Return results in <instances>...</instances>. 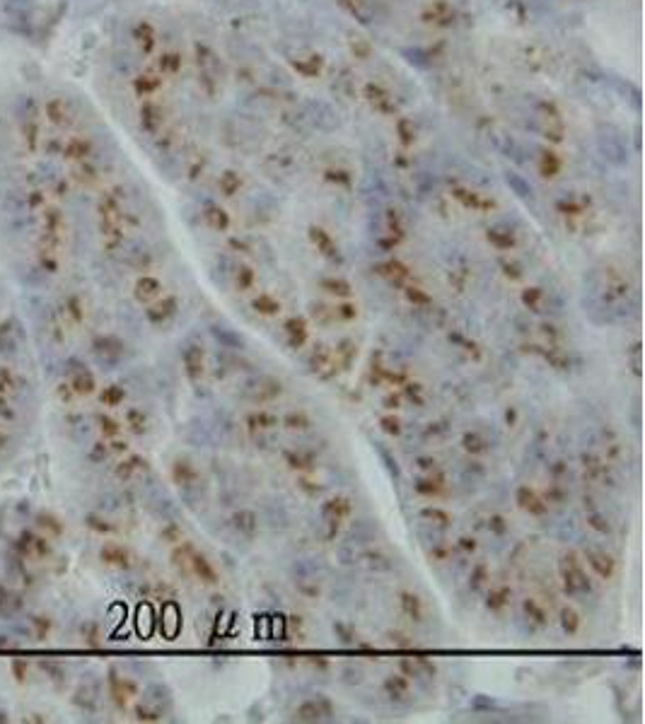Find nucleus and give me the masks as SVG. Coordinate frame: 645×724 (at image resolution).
<instances>
[{"instance_id": "obj_1", "label": "nucleus", "mask_w": 645, "mask_h": 724, "mask_svg": "<svg viewBox=\"0 0 645 724\" xmlns=\"http://www.w3.org/2000/svg\"><path fill=\"white\" fill-rule=\"evenodd\" d=\"M34 421V391L22 367L0 362V461L10 459Z\"/></svg>"}, {"instance_id": "obj_2", "label": "nucleus", "mask_w": 645, "mask_h": 724, "mask_svg": "<svg viewBox=\"0 0 645 724\" xmlns=\"http://www.w3.org/2000/svg\"><path fill=\"white\" fill-rule=\"evenodd\" d=\"M87 324V304L80 294H63L49 314V336L56 346H68Z\"/></svg>"}, {"instance_id": "obj_3", "label": "nucleus", "mask_w": 645, "mask_h": 724, "mask_svg": "<svg viewBox=\"0 0 645 724\" xmlns=\"http://www.w3.org/2000/svg\"><path fill=\"white\" fill-rule=\"evenodd\" d=\"M94 394H97V379H94V374L87 369V364L73 360L63 369L61 379H58L56 398L63 406L71 408L78 401H83V398L94 396Z\"/></svg>"}, {"instance_id": "obj_4", "label": "nucleus", "mask_w": 645, "mask_h": 724, "mask_svg": "<svg viewBox=\"0 0 645 724\" xmlns=\"http://www.w3.org/2000/svg\"><path fill=\"white\" fill-rule=\"evenodd\" d=\"M196 66H198V85L206 89V94L215 97L220 89V63L211 48L196 46Z\"/></svg>"}, {"instance_id": "obj_5", "label": "nucleus", "mask_w": 645, "mask_h": 724, "mask_svg": "<svg viewBox=\"0 0 645 724\" xmlns=\"http://www.w3.org/2000/svg\"><path fill=\"white\" fill-rule=\"evenodd\" d=\"M534 118H537V131L542 133L547 141H551V143L563 141V118L551 104H539Z\"/></svg>"}, {"instance_id": "obj_6", "label": "nucleus", "mask_w": 645, "mask_h": 724, "mask_svg": "<svg viewBox=\"0 0 645 724\" xmlns=\"http://www.w3.org/2000/svg\"><path fill=\"white\" fill-rule=\"evenodd\" d=\"M363 97L368 99V104L382 116H394L397 114V102H394L392 92L387 87H382L379 82H368L363 89Z\"/></svg>"}, {"instance_id": "obj_7", "label": "nucleus", "mask_w": 645, "mask_h": 724, "mask_svg": "<svg viewBox=\"0 0 645 724\" xmlns=\"http://www.w3.org/2000/svg\"><path fill=\"white\" fill-rule=\"evenodd\" d=\"M421 19L426 24H433V27H449L454 22V8L447 0H433L430 5H426Z\"/></svg>"}, {"instance_id": "obj_8", "label": "nucleus", "mask_w": 645, "mask_h": 724, "mask_svg": "<svg viewBox=\"0 0 645 724\" xmlns=\"http://www.w3.org/2000/svg\"><path fill=\"white\" fill-rule=\"evenodd\" d=\"M164 121H167V116H164V109L160 107L157 102H145L143 109H141V123L143 128L148 133H160L164 128Z\"/></svg>"}, {"instance_id": "obj_9", "label": "nucleus", "mask_w": 645, "mask_h": 724, "mask_svg": "<svg viewBox=\"0 0 645 724\" xmlns=\"http://www.w3.org/2000/svg\"><path fill=\"white\" fill-rule=\"evenodd\" d=\"M133 294H136V299H138V302L150 304V302H153V299H157L160 294H162V283H160L157 278H153V276H148V273H145V276L138 278V283H136V290H133Z\"/></svg>"}, {"instance_id": "obj_10", "label": "nucleus", "mask_w": 645, "mask_h": 724, "mask_svg": "<svg viewBox=\"0 0 645 724\" xmlns=\"http://www.w3.org/2000/svg\"><path fill=\"white\" fill-rule=\"evenodd\" d=\"M309 239L314 242V247H317V251L322 254V256L332 258V261H338V247L334 244V239L329 237L322 227H309Z\"/></svg>"}, {"instance_id": "obj_11", "label": "nucleus", "mask_w": 645, "mask_h": 724, "mask_svg": "<svg viewBox=\"0 0 645 724\" xmlns=\"http://www.w3.org/2000/svg\"><path fill=\"white\" fill-rule=\"evenodd\" d=\"M324 715H332V707L327 700H307L298 707V720L302 722H319Z\"/></svg>"}, {"instance_id": "obj_12", "label": "nucleus", "mask_w": 645, "mask_h": 724, "mask_svg": "<svg viewBox=\"0 0 645 724\" xmlns=\"http://www.w3.org/2000/svg\"><path fill=\"white\" fill-rule=\"evenodd\" d=\"M561 167H563V159L558 157L553 150H544V152L539 154V172H542V177H547V179L558 177Z\"/></svg>"}, {"instance_id": "obj_13", "label": "nucleus", "mask_w": 645, "mask_h": 724, "mask_svg": "<svg viewBox=\"0 0 645 724\" xmlns=\"http://www.w3.org/2000/svg\"><path fill=\"white\" fill-rule=\"evenodd\" d=\"M293 66L298 68V73H302L304 78H317V75L322 73V68H324V61H322V56H314V53H312V56L295 58Z\"/></svg>"}, {"instance_id": "obj_14", "label": "nucleus", "mask_w": 645, "mask_h": 724, "mask_svg": "<svg viewBox=\"0 0 645 724\" xmlns=\"http://www.w3.org/2000/svg\"><path fill=\"white\" fill-rule=\"evenodd\" d=\"M517 502H519V507H522V509H527V512H532V514H542V512H547V505H544V502L537 497V493H534V491H529L527 486H522V488H519V491H517Z\"/></svg>"}, {"instance_id": "obj_15", "label": "nucleus", "mask_w": 645, "mask_h": 724, "mask_svg": "<svg viewBox=\"0 0 645 724\" xmlns=\"http://www.w3.org/2000/svg\"><path fill=\"white\" fill-rule=\"evenodd\" d=\"M203 218H206V222L211 224L213 229H218V232H225V229L230 227V215L220 206H215V203H208Z\"/></svg>"}, {"instance_id": "obj_16", "label": "nucleus", "mask_w": 645, "mask_h": 724, "mask_svg": "<svg viewBox=\"0 0 645 724\" xmlns=\"http://www.w3.org/2000/svg\"><path fill=\"white\" fill-rule=\"evenodd\" d=\"M184 364H187V372H189V377H191V379L201 377V372H203V353H201V348H196V346L189 348V351L184 353Z\"/></svg>"}, {"instance_id": "obj_17", "label": "nucleus", "mask_w": 645, "mask_h": 724, "mask_svg": "<svg viewBox=\"0 0 645 724\" xmlns=\"http://www.w3.org/2000/svg\"><path fill=\"white\" fill-rule=\"evenodd\" d=\"M189 563H191L194 572H196V575L201 577L203 582H208V584L218 582V579H215V570H213L211 565H208V560H206V558H203L201 553H196V551H194V548H191V560H189Z\"/></svg>"}, {"instance_id": "obj_18", "label": "nucleus", "mask_w": 645, "mask_h": 724, "mask_svg": "<svg viewBox=\"0 0 645 724\" xmlns=\"http://www.w3.org/2000/svg\"><path fill=\"white\" fill-rule=\"evenodd\" d=\"M157 68H160V75H177L179 71H182V56L174 51H167L160 56L157 61Z\"/></svg>"}, {"instance_id": "obj_19", "label": "nucleus", "mask_w": 645, "mask_h": 724, "mask_svg": "<svg viewBox=\"0 0 645 724\" xmlns=\"http://www.w3.org/2000/svg\"><path fill=\"white\" fill-rule=\"evenodd\" d=\"M397 136H399V143H402L404 148H411V145L416 143V126H413L411 118H399Z\"/></svg>"}, {"instance_id": "obj_20", "label": "nucleus", "mask_w": 645, "mask_h": 724, "mask_svg": "<svg viewBox=\"0 0 645 724\" xmlns=\"http://www.w3.org/2000/svg\"><path fill=\"white\" fill-rule=\"evenodd\" d=\"M454 198H459V201H462L464 206H467V208H474V211H479V208L488 206V201L481 196V193L467 191V188H454Z\"/></svg>"}, {"instance_id": "obj_21", "label": "nucleus", "mask_w": 645, "mask_h": 724, "mask_svg": "<svg viewBox=\"0 0 645 724\" xmlns=\"http://www.w3.org/2000/svg\"><path fill=\"white\" fill-rule=\"evenodd\" d=\"M220 191L225 193V196H234V193L242 188V177H239L237 172H223L220 174Z\"/></svg>"}, {"instance_id": "obj_22", "label": "nucleus", "mask_w": 645, "mask_h": 724, "mask_svg": "<svg viewBox=\"0 0 645 724\" xmlns=\"http://www.w3.org/2000/svg\"><path fill=\"white\" fill-rule=\"evenodd\" d=\"M488 242H491L496 249H510L515 244V237L510 229L493 227V229H488Z\"/></svg>"}, {"instance_id": "obj_23", "label": "nucleus", "mask_w": 645, "mask_h": 724, "mask_svg": "<svg viewBox=\"0 0 645 724\" xmlns=\"http://www.w3.org/2000/svg\"><path fill=\"white\" fill-rule=\"evenodd\" d=\"M288 333H290V343H298V346H302L304 338H307V328H304V321L302 319H290V321L286 324Z\"/></svg>"}, {"instance_id": "obj_24", "label": "nucleus", "mask_w": 645, "mask_h": 724, "mask_svg": "<svg viewBox=\"0 0 645 724\" xmlns=\"http://www.w3.org/2000/svg\"><path fill=\"white\" fill-rule=\"evenodd\" d=\"M402 606H404V611H406L409 616L413 618V621H421L423 608H421V601H418V597H413V594H402Z\"/></svg>"}, {"instance_id": "obj_25", "label": "nucleus", "mask_w": 645, "mask_h": 724, "mask_svg": "<svg viewBox=\"0 0 645 724\" xmlns=\"http://www.w3.org/2000/svg\"><path fill=\"white\" fill-rule=\"evenodd\" d=\"M254 307L261 314H276L278 309H281V302H276L271 294H259V297L254 299Z\"/></svg>"}, {"instance_id": "obj_26", "label": "nucleus", "mask_w": 645, "mask_h": 724, "mask_svg": "<svg viewBox=\"0 0 645 724\" xmlns=\"http://www.w3.org/2000/svg\"><path fill=\"white\" fill-rule=\"evenodd\" d=\"M322 285L327 288L329 292H334V294H341V297H346V294L351 292V285H348L346 281H341V278H329V281H324Z\"/></svg>"}, {"instance_id": "obj_27", "label": "nucleus", "mask_w": 645, "mask_h": 724, "mask_svg": "<svg viewBox=\"0 0 645 724\" xmlns=\"http://www.w3.org/2000/svg\"><path fill=\"white\" fill-rule=\"evenodd\" d=\"M587 560H590V565H592L594 570H597L602 577H609V575H612L614 567H612V563H609V558H604V556H590Z\"/></svg>"}, {"instance_id": "obj_28", "label": "nucleus", "mask_w": 645, "mask_h": 724, "mask_svg": "<svg viewBox=\"0 0 645 724\" xmlns=\"http://www.w3.org/2000/svg\"><path fill=\"white\" fill-rule=\"evenodd\" d=\"M406 297L411 299L413 304H430V302H433V299H430L428 294L421 292V288H409V290H406Z\"/></svg>"}, {"instance_id": "obj_29", "label": "nucleus", "mask_w": 645, "mask_h": 724, "mask_svg": "<svg viewBox=\"0 0 645 724\" xmlns=\"http://www.w3.org/2000/svg\"><path fill=\"white\" fill-rule=\"evenodd\" d=\"M563 628H566L568 633L578 630V616H575V611H571V608L563 611Z\"/></svg>"}, {"instance_id": "obj_30", "label": "nucleus", "mask_w": 645, "mask_h": 724, "mask_svg": "<svg viewBox=\"0 0 645 724\" xmlns=\"http://www.w3.org/2000/svg\"><path fill=\"white\" fill-rule=\"evenodd\" d=\"M464 447H467L469 452H476V454L486 449V447H483V442L476 437V434H467V437H464Z\"/></svg>"}, {"instance_id": "obj_31", "label": "nucleus", "mask_w": 645, "mask_h": 724, "mask_svg": "<svg viewBox=\"0 0 645 724\" xmlns=\"http://www.w3.org/2000/svg\"><path fill=\"white\" fill-rule=\"evenodd\" d=\"M252 281H254L252 268H247V266L239 268V273H237V285H239V288H249V285H252Z\"/></svg>"}, {"instance_id": "obj_32", "label": "nucleus", "mask_w": 645, "mask_h": 724, "mask_svg": "<svg viewBox=\"0 0 645 724\" xmlns=\"http://www.w3.org/2000/svg\"><path fill=\"white\" fill-rule=\"evenodd\" d=\"M286 425L288 427H307L309 421L302 416V413H290V416L286 418Z\"/></svg>"}, {"instance_id": "obj_33", "label": "nucleus", "mask_w": 645, "mask_h": 724, "mask_svg": "<svg viewBox=\"0 0 645 724\" xmlns=\"http://www.w3.org/2000/svg\"><path fill=\"white\" fill-rule=\"evenodd\" d=\"M343 3H346L348 8H351L353 12L358 15V17H363V15H365L363 8H368V0H343Z\"/></svg>"}, {"instance_id": "obj_34", "label": "nucleus", "mask_w": 645, "mask_h": 724, "mask_svg": "<svg viewBox=\"0 0 645 724\" xmlns=\"http://www.w3.org/2000/svg\"><path fill=\"white\" fill-rule=\"evenodd\" d=\"M539 297H542V290H539V288H532V290H527V292L522 294V299H524V302H527V304H532V307H534V304H537V299H539Z\"/></svg>"}, {"instance_id": "obj_35", "label": "nucleus", "mask_w": 645, "mask_h": 724, "mask_svg": "<svg viewBox=\"0 0 645 724\" xmlns=\"http://www.w3.org/2000/svg\"><path fill=\"white\" fill-rule=\"evenodd\" d=\"M524 608H527V611H532L534 621L544 623V611H542V608H537V606H534V601H524Z\"/></svg>"}, {"instance_id": "obj_36", "label": "nucleus", "mask_w": 645, "mask_h": 724, "mask_svg": "<svg viewBox=\"0 0 645 724\" xmlns=\"http://www.w3.org/2000/svg\"><path fill=\"white\" fill-rule=\"evenodd\" d=\"M338 314H341L343 319H351V317H356V307H353V304H341V307H338Z\"/></svg>"}, {"instance_id": "obj_37", "label": "nucleus", "mask_w": 645, "mask_h": 724, "mask_svg": "<svg viewBox=\"0 0 645 724\" xmlns=\"http://www.w3.org/2000/svg\"><path fill=\"white\" fill-rule=\"evenodd\" d=\"M505 592H493L491 594V599H493V601H488V606H493V608H498V606H503V603H505Z\"/></svg>"}, {"instance_id": "obj_38", "label": "nucleus", "mask_w": 645, "mask_h": 724, "mask_svg": "<svg viewBox=\"0 0 645 724\" xmlns=\"http://www.w3.org/2000/svg\"><path fill=\"white\" fill-rule=\"evenodd\" d=\"M384 430L397 434V432H399V423L394 421V418H384Z\"/></svg>"}]
</instances>
